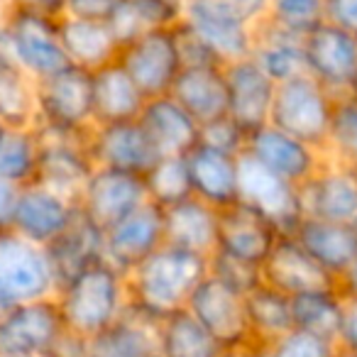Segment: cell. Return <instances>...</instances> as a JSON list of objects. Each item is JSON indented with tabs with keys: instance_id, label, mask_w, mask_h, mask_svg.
<instances>
[{
	"instance_id": "obj_6",
	"label": "cell",
	"mask_w": 357,
	"mask_h": 357,
	"mask_svg": "<svg viewBox=\"0 0 357 357\" xmlns=\"http://www.w3.org/2000/svg\"><path fill=\"white\" fill-rule=\"evenodd\" d=\"M333 103H335V96L323 89L313 76H294V79L277 84L269 125L313 147L326 149Z\"/></svg>"
},
{
	"instance_id": "obj_22",
	"label": "cell",
	"mask_w": 357,
	"mask_h": 357,
	"mask_svg": "<svg viewBox=\"0 0 357 357\" xmlns=\"http://www.w3.org/2000/svg\"><path fill=\"white\" fill-rule=\"evenodd\" d=\"M259 274L264 284L291 298L308 291H321V289H340L337 279L328 274L291 235L279 238L269 257L264 259Z\"/></svg>"
},
{
	"instance_id": "obj_39",
	"label": "cell",
	"mask_w": 357,
	"mask_h": 357,
	"mask_svg": "<svg viewBox=\"0 0 357 357\" xmlns=\"http://www.w3.org/2000/svg\"><path fill=\"white\" fill-rule=\"evenodd\" d=\"M142 178L149 204L162 211L194 199L186 157H159Z\"/></svg>"
},
{
	"instance_id": "obj_5",
	"label": "cell",
	"mask_w": 357,
	"mask_h": 357,
	"mask_svg": "<svg viewBox=\"0 0 357 357\" xmlns=\"http://www.w3.org/2000/svg\"><path fill=\"white\" fill-rule=\"evenodd\" d=\"M37 128L89 135L93 120V76L76 66L37 81Z\"/></svg>"
},
{
	"instance_id": "obj_10",
	"label": "cell",
	"mask_w": 357,
	"mask_h": 357,
	"mask_svg": "<svg viewBox=\"0 0 357 357\" xmlns=\"http://www.w3.org/2000/svg\"><path fill=\"white\" fill-rule=\"evenodd\" d=\"M245 296L248 294L238 291L208 272L204 282L196 287L186 311L220 342L223 350H230V347L252 342Z\"/></svg>"
},
{
	"instance_id": "obj_41",
	"label": "cell",
	"mask_w": 357,
	"mask_h": 357,
	"mask_svg": "<svg viewBox=\"0 0 357 357\" xmlns=\"http://www.w3.org/2000/svg\"><path fill=\"white\" fill-rule=\"evenodd\" d=\"M326 0H272V17L277 25L306 35L311 27L323 22Z\"/></svg>"
},
{
	"instance_id": "obj_2",
	"label": "cell",
	"mask_w": 357,
	"mask_h": 357,
	"mask_svg": "<svg viewBox=\"0 0 357 357\" xmlns=\"http://www.w3.org/2000/svg\"><path fill=\"white\" fill-rule=\"evenodd\" d=\"M54 298L66 331L91 340L125 316L128 279L108 259H98L66 279Z\"/></svg>"
},
{
	"instance_id": "obj_52",
	"label": "cell",
	"mask_w": 357,
	"mask_h": 357,
	"mask_svg": "<svg viewBox=\"0 0 357 357\" xmlns=\"http://www.w3.org/2000/svg\"><path fill=\"white\" fill-rule=\"evenodd\" d=\"M340 291L342 294H350V296H357V257H355V262L350 264V269L342 274Z\"/></svg>"
},
{
	"instance_id": "obj_49",
	"label": "cell",
	"mask_w": 357,
	"mask_h": 357,
	"mask_svg": "<svg viewBox=\"0 0 357 357\" xmlns=\"http://www.w3.org/2000/svg\"><path fill=\"white\" fill-rule=\"evenodd\" d=\"M20 186L0 181V233H10L15 225L17 201H20Z\"/></svg>"
},
{
	"instance_id": "obj_32",
	"label": "cell",
	"mask_w": 357,
	"mask_h": 357,
	"mask_svg": "<svg viewBox=\"0 0 357 357\" xmlns=\"http://www.w3.org/2000/svg\"><path fill=\"white\" fill-rule=\"evenodd\" d=\"M184 6L186 0H120L105 22L113 30L118 45L123 47L149 32L178 25Z\"/></svg>"
},
{
	"instance_id": "obj_21",
	"label": "cell",
	"mask_w": 357,
	"mask_h": 357,
	"mask_svg": "<svg viewBox=\"0 0 357 357\" xmlns=\"http://www.w3.org/2000/svg\"><path fill=\"white\" fill-rule=\"evenodd\" d=\"M228 81V118H233L245 132L269 125L277 84L257 66L252 56L225 64Z\"/></svg>"
},
{
	"instance_id": "obj_33",
	"label": "cell",
	"mask_w": 357,
	"mask_h": 357,
	"mask_svg": "<svg viewBox=\"0 0 357 357\" xmlns=\"http://www.w3.org/2000/svg\"><path fill=\"white\" fill-rule=\"evenodd\" d=\"M245 303H248L250 337L255 345L269 347L289 331H294L291 296L277 291L269 284L259 282L252 291H248Z\"/></svg>"
},
{
	"instance_id": "obj_3",
	"label": "cell",
	"mask_w": 357,
	"mask_h": 357,
	"mask_svg": "<svg viewBox=\"0 0 357 357\" xmlns=\"http://www.w3.org/2000/svg\"><path fill=\"white\" fill-rule=\"evenodd\" d=\"M59 291L50 250L17 233H0V296L10 306L54 298Z\"/></svg>"
},
{
	"instance_id": "obj_23",
	"label": "cell",
	"mask_w": 357,
	"mask_h": 357,
	"mask_svg": "<svg viewBox=\"0 0 357 357\" xmlns=\"http://www.w3.org/2000/svg\"><path fill=\"white\" fill-rule=\"evenodd\" d=\"M137 120L159 157H186L201 139V125L172 96L149 98Z\"/></svg>"
},
{
	"instance_id": "obj_14",
	"label": "cell",
	"mask_w": 357,
	"mask_h": 357,
	"mask_svg": "<svg viewBox=\"0 0 357 357\" xmlns=\"http://www.w3.org/2000/svg\"><path fill=\"white\" fill-rule=\"evenodd\" d=\"M79 215L81 208L74 196H66L37 181L20 191L13 233L22 235L42 248H50L74 225Z\"/></svg>"
},
{
	"instance_id": "obj_55",
	"label": "cell",
	"mask_w": 357,
	"mask_h": 357,
	"mask_svg": "<svg viewBox=\"0 0 357 357\" xmlns=\"http://www.w3.org/2000/svg\"><path fill=\"white\" fill-rule=\"evenodd\" d=\"M6 130H8V125L3 123V120H0V137H3V132H6Z\"/></svg>"
},
{
	"instance_id": "obj_38",
	"label": "cell",
	"mask_w": 357,
	"mask_h": 357,
	"mask_svg": "<svg viewBox=\"0 0 357 357\" xmlns=\"http://www.w3.org/2000/svg\"><path fill=\"white\" fill-rule=\"evenodd\" d=\"M294 328L313 333L337 345V333L342 321V291L340 289H321L291 298Z\"/></svg>"
},
{
	"instance_id": "obj_8",
	"label": "cell",
	"mask_w": 357,
	"mask_h": 357,
	"mask_svg": "<svg viewBox=\"0 0 357 357\" xmlns=\"http://www.w3.org/2000/svg\"><path fill=\"white\" fill-rule=\"evenodd\" d=\"M238 201L269 218L284 235H291L303 218L301 189L245 152L238 164Z\"/></svg>"
},
{
	"instance_id": "obj_51",
	"label": "cell",
	"mask_w": 357,
	"mask_h": 357,
	"mask_svg": "<svg viewBox=\"0 0 357 357\" xmlns=\"http://www.w3.org/2000/svg\"><path fill=\"white\" fill-rule=\"evenodd\" d=\"M223 357H267V347H259V345H255V342H248V345L225 350Z\"/></svg>"
},
{
	"instance_id": "obj_40",
	"label": "cell",
	"mask_w": 357,
	"mask_h": 357,
	"mask_svg": "<svg viewBox=\"0 0 357 357\" xmlns=\"http://www.w3.org/2000/svg\"><path fill=\"white\" fill-rule=\"evenodd\" d=\"M323 152L333 162L357 167V91L335 96Z\"/></svg>"
},
{
	"instance_id": "obj_13",
	"label": "cell",
	"mask_w": 357,
	"mask_h": 357,
	"mask_svg": "<svg viewBox=\"0 0 357 357\" xmlns=\"http://www.w3.org/2000/svg\"><path fill=\"white\" fill-rule=\"evenodd\" d=\"M181 22L204 42L220 64L252 56L255 30L218 0H186Z\"/></svg>"
},
{
	"instance_id": "obj_31",
	"label": "cell",
	"mask_w": 357,
	"mask_h": 357,
	"mask_svg": "<svg viewBox=\"0 0 357 357\" xmlns=\"http://www.w3.org/2000/svg\"><path fill=\"white\" fill-rule=\"evenodd\" d=\"M252 59L257 66L274 81L282 84L294 76L306 74V61H303V35L267 20L255 30V47Z\"/></svg>"
},
{
	"instance_id": "obj_35",
	"label": "cell",
	"mask_w": 357,
	"mask_h": 357,
	"mask_svg": "<svg viewBox=\"0 0 357 357\" xmlns=\"http://www.w3.org/2000/svg\"><path fill=\"white\" fill-rule=\"evenodd\" d=\"M47 250H50V257L54 262L59 287H61L66 279L79 274L81 269L103 259V230H98L81 213L74 220V225L59 240H54Z\"/></svg>"
},
{
	"instance_id": "obj_17",
	"label": "cell",
	"mask_w": 357,
	"mask_h": 357,
	"mask_svg": "<svg viewBox=\"0 0 357 357\" xmlns=\"http://www.w3.org/2000/svg\"><path fill=\"white\" fill-rule=\"evenodd\" d=\"M282 230L250 206L235 201L218 211V250L240 262L262 269L264 259L282 238Z\"/></svg>"
},
{
	"instance_id": "obj_53",
	"label": "cell",
	"mask_w": 357,
	"mask_h": 357,
	"mask_svg": "<svg viewBox=\"0 0 357 357\" xmlns=\"http://www.w3.org/2000/svg\"><path fill=\"white\" fill-rule=\"evenodd\" d=\"M13 8H10V0H0V25L6 22V17H8V13H10Z\"/></svg>"
},
{
	"instance_id": "obj_50",
	"label": "cell",
	"mask_w": 357,
	"mask_h": 357,
	"mask_svg": "<svg viewBox=\"0 0 357 357\" xmlns=\"http://www.w3.org/2000/svg\"><path fill=\"white\" fill-rule=\"evenodd\" d=\"M13 10L37 13L45 17H56L59 20L66 13V0H10Z\"/></svg>"
},
{
	"instance_id": "obj_12",
	"label": "cell",
	"mask_w": 357,
	"mask_h": 357,
	"mask_svg": "<svg viewBox=\"0 0 357 357\" xmlns=\"http://www.w3.org/2000/svg\"><path fill=\"white\" fill-rule=\"evenodd\" d=\"M64 331L56 298L17 303L0 318V355L47 357Z\"/></svg>"
},
{
	"instance_id": "obj_25",
	"label": "cell",
	"mask_w": 357,
	"mask_h": 357,
	"mask_svg": "<svg viewBox=\"0 0 357 357\" xmlns=\"http://www.w3.org/2000/svg\"><path fill=\"white\" fill-rule=\"evenodd\" d=\"M291 238L340 284L342 274L357 257V225L328 223V220L306 218L294 228Z\"/></svg>"
},
{
	"instance_id": "obj_1",
	"label": "cell",
	"mask_w": 357,
	"mask_h": 357,
	"mask_svg": "<svg viewBox=\"0 0 357 357\" xmlns=\"http://www.w3.org/2000/svg\"><path fill=\"white\" fill-rule=\"evenodd\" d=\"M211 259L201 255L162 245L157 252L139 262L128 279L130 308L152 321H164L178 311H186L196 287L208 274Z\"/></svg>"
},
{
	"instance_id": "obj_36",
	"label": "cell",
	"mask_w": 357,
	"mask_h": 357,
	"mask_svg": "<svg viewBox=\"0 0 357 357\" xmlns=\"http://www.w3.org/2000/svg\"><path fill=\"white\" fill-rule=\"evenodd\" d=\"M0 120L8 128L37 123V81L0 50Z\"/></svg>"
},
{
	"instance_id": "obj_29",
	"label": "cell",
	"mask_w": 357,
	"mask_h": 357,
	"mask_svg": "<svg viewBox=\"0 0 357 357\" xmlns=\"http://www.w3.org/2000/svg\"><path fill=\"white\" fill-rule=\"evenodd\" d=\"M93 120L96 125H113L137 120L144 110V93L137 89L128 71L118 64L103 66L93 71Z\"/></svg>"
},
{
	"instance_id": "obj_19",
	"label": "cell",
	"mask_w": 357,
	"mask_h": 357,
	"mask_svg": "<svg viewBox=\"0 0 357 357\" xmlns=\"http://www.w3.org/2000/svg\"><path fill=\"white\" fill-rule=\"evenodd\" d=\"M40 130L42 137V162H40V184L74 196L84 189L86 178L93 174L96 164L89 154V135L56 132V130Z\"/></svg>"
},
{
	"instance_id": "obj_9",
	"label": "cell",
	"mask_w": 357,
	"mask_h": 357,
	"mask_svg": "<svg viewBox=\"0 0 357 357\" xmlns=\"http://www.w3.org/2000/svg\"><path fill=\"white\" fill-rule=\"evenodd\" d=\"M306 74L333 96L357 91V37L331 22H318L303 35Z\"/></svg>"
},
{
	"instance_id": "obj_46",
	"label": "cell",
	"mask_w": 357,
	"mask_h": 357,
	"mask_svg": "<svg viewBox=\"0 0 357 357\" xmlns=\"http://www.w3.org/2000/svg\"><path fill=\"white\" fill-rule=\"evenodd\" d=\"M323 20L357 37V0H326Z\"/></svg>"
},
{
	"instance_id": "obj_24",
	"label": "cell",
	"mask_w": 357,
	"mask_h": 357,
	"mask_svg": "<svg viewBox=\"0 0 357 357\" xmlns=\"http://www.w3.org/2000/svg\"><path fill=\"white\" fill-rule=\"evenodd\" d=\"M238 164L240 154H228L220 149L196 144L186 154L194 199L204 201L218 211L225 206H233L238 201Z\"/></svg>"
},
{
	"instance_id": "obj_20",
	"label": "cell",
	"mask_w": 357,
	"mask_h": 357,
	"mask_svg": "<svg viewBox=\"0 0 357 357\" xmlns=\"http://www.w3.org/2000/svg\"><path fill=\"white\" fill-rule=\"evenodd\" d=\"M164 245V213L159 206L144 204L118 225L103 233V259L123 274L132 272L139 262Z\"/></svg>"
},
{
	"instance_id": "obj_27",
	"label": "cell",
	"mask_w": 357,
	"mask_h": 357,
	"mask_svg": "<svg viewBox=\"0 0 357 357\" xmlns=\"http://www.w3.org/2000/svg\"><path fill=\"white\" fill-rule=\"evenodd\" d=\"M164 245L211 259L218 250V208L189 199L164 208Z\"/></svg>"
},
{
	"instance_id": "obj_11",
	"label": "cell",
	"mask_w": 357,
	"mask_h": 357,
	"mask_svg": "<svg viewBox=\"0 0 357 357\" xmlns=\"http://www.w3.org/2000/svg\"><path fill=\"white\" fill-rule=\"evenodd\" d=\"M149 204L144 178L115 169H93L79 194V208L98 230H110Z\"/></svg>"
},
{
	"instance_id": "obj_57",
	"label": "cell",
	"mask_w": 357,
	"mask_h": 357,
	"mask_svg": "<svg viewBox=\"0 0 357 357\" xmlns=\"http://www.w3.org/2000/svg\"><path fill=\"white\" fill-rule=\"evenodd\" d=\"M154 357H162V355H159V352H157V355H154Z\"/></svg>"
},
{
	"instance_id": "obj_54",
	"label": "cell",
	"mask_w": 357,
	"mask_h": 357,
	"mask_svg": "<svg viewBox=\"0 0 357 357\" xmlns=\"http://www.w3.org/2000/svg\"><path fill=\"white\" fill-rule=\"evenodd\" d=\"M335 357H357V352H350V350H340V347H337Z\"/></svg>"
},
{
	"instance_id": "obj_4",
	"label": "cell",
	"mask_w": 357,
	"mask_h": 357,
	"mask_svg": "<svg viewBox=\"0 0 357 357\" xmlns=\"http://www.w3.org/2000/svg\"><path fill=\"white\" fill-rule=\"evenodd\" d=\"M0 50L35 81L69 66L59 40V20L37 13H8L0 25Z\"/></svg>"
},
{
	"instance_id": "obj_15",
	"label": "cell",
	"mask_w": 357,
	"mask_h": 357,
	"mask_svg": "<svg viewBox=\"0 0 357 357\" xmlns=\"http://www.w3.org/2000/svg\"><path fill=\"white\" fill-rule=\"evenodd\" d=\"M245 154H250L255 162L267 167L269 172L279 174L287 181H291L298 189L326 162L323 149L313 147V144L303 142V139L294 137V135H287L284 130L274 128V125H264V128L250 132Z\"/></svg>"
},
{
	"instance_id": "obj_16",
	"label": "cell",
	"mask_w": 357,
	"mask_h": 357,
	"mask_svg": "<svg viewBox=\"0 0 357 357\" xmlns=\"http://www.w3.org/2000/svg\"><path fill=\"white\" fill-rule=\"evenodd\" d=\"M301 206L306 218L357 225V167L326 157L323 167L301 186Z\"/></svg>"
},
{
	"instance_id": "obj_43",
	"label": "cell",
	"mask_w": 357,
	"mask_h": 357,
	"mask_svg": "<svg viewBox=\"0 0 357 357\" xmlns=\"http://www.w3.org/2000/svg\"><path fill=\"white\" fill-rule=\"evenodd\" d=\"M199 144L211 149H220L228 154H243L248 144V132L235 123L233 118H218L213 123L201 125V139Z\"/></svg>"
},
{
	"instance_id": "obj_47",
	"label": "cell",
	"mask_w": 357,
	"mask_h": 357,
	"mask_svg": "<svg viewBox=\"0 0 357 357\" xmlns=\"http://www.w3.org/2000/svg\"><path fill=\"white\" fill-rule=\"evenodd\" d=\"M337 347L357 352V296H350V294H342V321L340 333H337Z\"/></svg>"
},
{
	"instance_id": "obj_30",
	"label": "cell",
	"mask_w": 357,
	"mask_h": 357,
	"mask_svg": "<svg viewBox=\"0 0 357 357\" xmlns=\"http://www.w3.org/2000/svg\"><path fill=\"white\" fill-rule=\"evenodd\" d=\"M159 352V321L128 306L125 316L89 340V357H154Z\"/></svg>"
},
{
	"instance_id": "obj_18",
	"label": "cell",
	"mask_w": 357,
	"mask_h": 357,
	"mask_svg": "<svg viewBox=\"0 0 357 357\" xmlns=\"http://www.w3.org/2000/svg\"><path fill=\"white\" fill-rule=\"evenodd\" d=\"M89 154L98 169H115L135 176H144L159 159L139 120L96 125L89 132Z\"/></svg>"
},
{
	"instance_id": "obj_42",
	"label": "cell",
	"mask_w": 357,
	"mask_h": 357,
	"mask_svg": "<svg viewBox=\"0 0 357 357\" xmlns=\"http://www.w3.org/2000/svg\"><path fill=\"white\" fill-rule=\"evenodd\" d=\"M337 345L306 331H289L267 347V357H335Z\"/></svg>"
},
{
	"instance_id": "obj_26",
	"label": "cell",
	"mask_w": 357,
	"mask_h": 357,
	"mask_svg": "<svg viewBox=\"0 0 357 357\" xmlns=\"http://www.w3.org/2000/svg\"><path fill=\"white\" fill-rule=\"evenodd\" d=\"M172 96L199 125L228 115V81L223 64L191 66L178 74Z\"/></svg>"
},
{
	"instance_id": "obj_45",
	"label": "cell",
	"mask_w": 357,
	"mask_h": 357,
	"mask_svg": "<svg viewBox=\"0 0 357 357\" xmlns=\"http://www.w3.org/2000/svg\"><path fill=\"white\" fill-rule=\"evenodd\" d=\"M218 3H223L235 17H240L252 30H257L272 17V0H218Z\"/></svg>"
},
{
	"instance_id": "obj_37",
	"label": "cell",
	"mask_w": 357,
	"mask_h": 357,
	"mask_svg": "<svg viewBox=\"0 0 357 357\" xmlns=\"http://www.w3.org/2000/svg\"><path fill=\"white\" fill-rule=\"evenodd\" d=\"M223 352L220 342L189 311H178L159 321L162 357H223Z\"/></svg>"
},
{
	"instance_id": "obj_7",
	"label": "cell",
	"mask_w": 357,
	"mask_h": 357,
	"mask_svg": "<svg viewBox=\"0 0 357 357\" xmlns=\"http://www.w3.org/2000/svg\"><path fill=\"white\" fill-rule=\"evenodd\" d=\"M174 27L149 32L120 47L118 64L128 71L147 100L172 93L178 74L184 71Z\"/></svg>"
},
{
	"instance_id": "obj_48",
	"label": "cell",
	"mask_w": 357,
	"mask_h": 357,
	"mask_svg": "<svg viewBox=\"0 0 357 357\" xmlns=\"http://www.w3.org/2000/svg\"><path fill=\"white\" fill-rule=\"evenodd\" d=\"M120 0H66V13L84 20H108Z\"/></svg>"
},
{
	"instance_id": "obj_28",
	"label": "cell",
	"mask_w": 357,
	"mask_h": 357,
	"mask_svg": "<svg viewBox=\"0 0 357 357\" xmlns=\"http://www.w3.org/2000/svg\"><path fill=\"white\" fill-rule=\"evenodd\" d=\"M59 40L66 61L89 74L113 64L120 54V45L105 20H84V17H59Z\"/></svg>"
},
{
	"instance_id": "obj_34",
	"label": "cell",
	"mask_w": 357,
	"mask_h": 357,
	"mask_svg": "<svg viewBox=\"0 0 357 357\" xmlns=\"http://www.w3.org/2000/svg\"><path fill=\"white\" fill-rule=\"evenodd\" d=\"M42 162V137L37 125L8 128L0 137V181L13 186L37 184Z\"/></svg>"
},
{
	"instance_id": "obj_56",
	"label": "cell",
	"mask_w": 357,
	"mask_h": 357,
	"mask_svg": "<svg viewBox=\"0 0 357 357\" xmlns=\"http://www.w3.org/2000/svg\"><path fill=\"white\" fill-rule=\"evenodd\" d=\"M0 357H15V355H0Z\"/></svg>"
},
{
	"instance_id": "obj_44",
	"label": "cell",
	"mask_w": 357,
	"mask_h": 357,
	"mask_svg": "<svg viewBox=\"0 0 357 357\" xmlns=\"http://www.w3.org/2000/svg\"><path fill=\"white\" fill-rule=\"evenodd\" d=\"M208 272L215 274L218 279H223L225 284L235 287L238 291L248 294L262 282V274H259V267H252L248 262H240V259H233L228 255L215 252L208 262Z\"/></svg>"
}]
</instances>
